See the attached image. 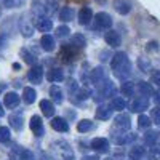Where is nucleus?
<instances>
[{
    "label": "nucleus",
    "mask_w": 160,
    "mask_h": 160,
    "mask_svg": "<svg viewBox=\"0 0 160 160\" xmlns=\"http://www.w3.org/2000/svg\"><path fill=\"white\" fill-rule=\"evenodd\" d=\"M10 125L19 131L22 128V117L21 115H10Z\"/></svg>",
    "instance_id": "nucleus-24"
},
{
    "label": "nucleus",
    "mask_w": 160,
    "mask_h": 160,
    "mask_svg": "<svg viewBox=\"0 0 160 160\" xmlns=\"http://www.w3.org/2000/svg\"><path fill=\"white\" fill-rule=\"evenodd\" d=\"M40 109H42V112L47 117H53V115H55V106H53V102L48 101V99H42V101H40Z\"/></svg>",
    "instance_id": "nucleus-12"
},
{
    "label": "nucleus",
    "mask_w": 160,
    "mask_h": 160,
    "mask_svg": "<svg viewBox=\"0 0 160 160\" xmlns=\"http://www.w3.org/2000/svg\"><path fill=\"white\" fill-rule=\"evenodd\" d=\"M0 2H2L3 5H10V7L15 5V2H13V0H0Z\"/></svg>",
    "instance_id": "nucleus-43"
},
{
    "label": "nucleus",
    "mask_w": 160,
    "mask_h": 160,
    "mask_svg": "<svg viewBox=\"0 0 160 160\" xmlns=\"http://www.w3.org/2000/svg\"><path fill=\"white\" fill-rule=\"evenodd\" d=\"M90 78H91V82H93V83L99 85L102 80H104V69H102V68H95V69L91 71Z\"/></svg>",
    "instance_id": "nucleus-14"
},
{
    "label": "nucleus",
    "mask_w": 160,
    "mask_h": 160,
    "mask_svg": "<svg viewBox=\"0 0 160 160\" xmlns=\"http://www.w3.org/2000/svg\"><path fill=\"white\" fill-rule=\"evenodd\" d=\"M128 62V59H127V55L125 53H117V55H114V58H112V61H111V66H112V71H117V69H120L123 64H127Z\"/></svg>",
    "instance_id": "nucleus-5"
},
{
    "label": "nucleus",
    "mask_w": 160,
    "mask_h": 160,
    "mask_svg": "<svg viewBox=\"0 0 160 160\" xmlns=\"http://www.w3.org/2000/svg\"><path fill=\"white\" fill-rule=\"evenodd\" d=\"M3 115V108H2V104H0V117Z\"/></svg>",
    "instance_id": "nucleus-47"
},
{
    "label": "nucleus",
    "mask_w": 160,
    "mask_h": 160,
    "mask_svg": "<svg viewBox=\"0 0 160 160\" xmlns=\"http://www.w3.org/2000/svg\"><path fill=\"white\" fill-rule=\"evenodd\" d=\"M141 155H142V149L141 148H135V149H131V152H130L131 158H139Z\"/></svg>",
    "instance_id": "nucleus-39"
},
{
    "label": "nucleus",
    "mask_w": 160,
    "mask_h": 160,
    "mask_svg": "<svg viewBox=\"0 0 160 160\" xmlns=\"http://www.w3.org/2000/svg\"><path fill=\"white\" fill-rule=\"evenodd\" d=\"M111 109H114V111H122V109H125V99H123V98H114V99L111 101Z\"/></svg>",
    "instance_id": "nucleus-26"
},
{
    "label": "nucleus",
    "mask_w": 160,
    "mask_h": 160,
    "mask_svg": "<svg viewBox=\"0 0 160 160\" xmlns=\"http://www.w3.org/2000/svg\"><path fill=\"white\" fill-rule=\"evenodd\" d=\"M152 82H154L155 85H160V71H155V72L152 74Z\"/></svg>",
    "instance_id": "nucleus-40"
},
{
    "label": "nucleus",
    "mask_w": 160,
    "mask_h": 160,
    "mask_svg": "<svg viewBox=\"0 0 160 160\" xmlns=\"http://www.w3.org/2000/svg\"><path fill=\"white\" fill-rule=\"evenodd\" d=\"M151 115H152V120H154L155 123H160V108H155V109H152Z\"/></svg>",
    "instance_id": "nucleus-38"
},
{
    "label": "nucleus",
    "mask_w": 160,
    "mask_h": 160,
    "mask_svg": "<svg viewBox=\"0 0 160 160\" xmlns=\"http://www.w3.org/2000/svg\"><path fill=\"white\" fill-rule=\"evenodd\" d=\"M10 160H13V158H10Z\"/></svg>",
    "instance_id": "nucleus-49"
},
{
    "label": "nucleus",
    "mask_w": 160,
    "mask_h": 160,
    "mask_svg": "<svg viewBox=\"0 0 160 160\" xmlns=\"http://www.w3.org/2000/svg\"><path fill=\"white\" fill-rule=\"evenodd\" d=\"M19 158H21V160H35L34 154H32L29 149H24V151H21V154H19Z\"/></svg>",
    "instance_id": "nucleus-34"
},
{
    "label": "nucleus",
    "mask_w": 160,
    "mask_h": 160,
    "mask_svg": "<svg viewBox=\"0 0 160 160\" xmlns=\"http://www.w3.org/2000/svg\"><path fill=\"white\" fill-rule=\"evenodd\" d=\"M158 47H157V42H151L149 45H148V50L151 51V50H157Z\"/></svg>",
    "instance_id": "nucleus-42"
},
{
    "label": "nucleus",
    "mask_w": 160,
    "mask_h": 160,
    "mask_svg": "<svg viewBox=\"0 0 160 160\" xmlns=\"http://www.w3.org/2000/svg\"><path fill=\"white\" fill-rule=\"evenodd\" d=\"M96 117L101 118V120H108L111 117V109L106 108V106H99L98 111H96Z\"/></svg>",
    "instance_id": "nucleus-23"
},
{
    "label": "nucleus",
    "mask_w": 160,
    "mask_h": 160,
    "mask_svg": "<svg viewBox=\"0 0 160 160\" xmlns=\"http://www.w3.org/2000/svg\"><path fill=\"white\" fill-rule=\"evenodd\" d=\"M34 26H35V29H38L40 32H50L53 29V22L47 16H35Z\"/></svg>",
    "instance_id": "nucleus-2"
},
{
    "label": "nucleus",
    "mask_w": 160,
    "mask_h": 160,
    "mask_svg": "<svg viewBox=\"0 0 160 160\" xmlns=\"http://www.w3.org/2000/svg\"><path fill=\"white\" fill-rule=\"evenodd\" d=\"M146 141H148V142H154V133H148V135H146Z\"/></svg>",
    "instance_id": "nucleus-41"
},
{
    "label": "nucleus",
    "mask_w": 160,
    "mask_h": 160,
    "mask_svg": "<svg viewBox=\"0 0 160 160\" xmlns=\"http://www.w3.org/2000/svg\"><path fill=\"white\" fill-rule=\"evenodd\" d=\"M56 35L58 37H68L69 35V28L68 26H59V28L56 29Z\"/></svg>",
    "instance_id": "nucleus-35"
},
{
    "label": "nucleus",
    "mask_w": 160,
    "mask_h": 160,
    "mask_svg": "<svg viewBox=\"0 0 160 160\" xmlns=\"http://www.w3.org/2000/svg\"><path fill=\"white\" fill-rule=\"evenodd\" d=\"M91 127H93V122H91V120H80L78 125H77V130H78L80 133H85V131L91 130Z\"/></svg>",
    "instance_id": "nucleus-28"
},
{
    "label": "nucleus",
    "mask_w": 160,
    "mask_h": 160,
    "mask_svg": "<svg viewBox=\"0 0 160 160\" xmlns=\"http://www.w3.org/2000/svg\"><path fill=\"white\" fill-rule=\"evenodd\" d=\"M138 122H139V127H149L151 125V118L149 117H146V115H141L139 118H138Z\"/></svg>",
    "instance_id": "nucleus-37"
},
{
    "label": "nucleus",
    "mask_w": 160,
    "mask_h": 160,
    "mask_svg": "<svg viewBox=\"0 0 160 160\" xmlns=\"http://www.w3.org/2000/svg\"><path fill=\"white\" fill-rule=\"evenodd\" d=\"M21 56L24 58V61L28 62V64H35V61H37V58L32 55V53H29L26 48H22V50H21Z\"/></svg>",
    "instance_id": "nucleus-29"
},
{
    "label": "nucleus",
    "mask_w": 160,
    "mask_h": 160,
    "mask_svg": "<svg viewBox=\"0 0 160 160\" xmlns=\"http://www.w3.org/2000/svg\"><path fill=\"white\" fill-rule=\"evenodd\" d=\"M91 18H93V11H91V8L85 7V8H82V10L78 11V22H80V24H83V26L90 24Z\"/></svg>",
    "instance_id": "nucleus-8"
},
{
    "label": "nucleus",
    "mask_w": 160,
    "mask_h": 160,
    "mask_svg": "<svg viewBox=\"0 0 160 160\" xmlns=\"http://www.w3.org/2000/svg\"><path fill=\"white\" fill-rule=\"evenodd\" d=\"M95 26H96V29H111L112 18L108 13H98L95 18Z\"/></svg>",
    "instance_id": "nucleus-1"
},
{
    "label": "nucleus",
    "mask_w": 160,
    "mask_h": 160,
    "mask_svg": "<svg viewBox=\"0 0 160 160\" xmlns=\"http://www.w3.org/2000/svg\"><path fill=\"white\" fill-rule=\"evenodd\" d=\"M71 45H74V47H77V48L85 47V37H83L82 34H74V37H72V40H71Z\"/></svg>",
    "instance_id": "nucleus-25"
},
{
    "label": "nucleus",
    "mask_w": 160,
    "mask_h": 160,
    "mask_svg": "<svg viewBox=\"0 0 160 160\" xmlns=\"http://www.w3.org/2000/svg\"><path fill=\"white\" fill-rule=\"evenodd\" d=\"M3 102H5V106H7V108H16V106L19 104V96L16 95V93H7V95H5V99H3Z\"/></svg>",
    "instance_id": "nucleus-13"
},
{
    "label": "nucleus",
    "mask_w": 160,
    "mask_h": 160,
    "mask_svg": "<svg viewBox=\"0 0 160 160\" xmlns=\"http://www.w3.org/2000/svg\"><path fill=\"white\" fill-rule=\"evenodd\" d=\"M114 7L120 15H127V13H130V10H131V3L128 2V0H115Z\"/></svg>",
    "instance_id": "nucleus-11"
},
{
    "label": "nucleus",
    "mask_w": 160,
    "mask_h": 160,
    "mask_svg": "<svg viewBox=\"0 0 160 160\" xmlns=\"http://www.w3.org/2000/svg\"><path fill=\"white\" fill-rule=\"evenodd\" d=\"M31 130L35 133V136L43 135V123H42V118H40L38 115H34L31 118Z\"/></svg>",
    "instance_id": "nucleus-6"
},
{
    "label": "nucleus",
    "mask_w": 160,
    "mask_h": 160,
    "mask_svg": "<svg viewBox=\"0 0 160 160\" xmlns=\"http://www.w3.org/2000/svg\"><path fill=\"white\" fill-rule=\"evenodd\" d=\"M104 38H106V42H108V45H111V47H118L120 43H122L120 34H118V32H115V31H109V32H106Z\"/></svg>",
    "instance_id": "nucleus-7"
},
{
    "label": "nucleus",
    "mask_w": 160,
    "mask_h": 160,
    "mask_svg": "<svg viewBox=\"0 0 160 160\" xmlns=\"http://www.w3.org/2000/svg\"><path fill=\"white\" fill-rule=\"evenodd\" d=\"M114 91H115V88H114V85H112V83H106L104 90L101 91V98H108V96L114 95Z\"/></svg>",
    "instance_id": "nucleus-33"
},
{
    "label": "nucleus",
    "mask_w": 160,
    "mask_h": 160,
    "mask_svg": "<svg viewBox=\"0 0 160 160\" xmlns=\"http://www.w3.org/2000/svg\"><path fill=\"white\" fill-rule=\"evenodd\" d=\"M10 128L7 127H0V142H7L10 141Z\"/></svg>",
    "instance_id": "nucleus-32"
},
{
    "label": "nucleus",
    "mask_w": 160,
    "mask_h": 160,
    "mask_svg": "<svg viewBox=\"0 0 160 160\" xmlns=\"http://www.w3.org/2000/svg\"><path fill=\"white\" fill-rule=\"evenodd\" d=\"M91 148L96 152H108L109 151V141L104 138H95L91 141Z\"/></svg>",
    "instance_id": "nucleus-4"
},
{
    "label": "nucleus",
    "mask_w": 160,
    "mask_h": 160,
    "mask_svg": "<svg viewBox=\"0 0 160 160\" xmlns=\"http://www.w3.org/2000/svg\"><path fill=\"white\" fill-rule=\"evenodd\" d=\"M85 160H99V158H98L96 155H88V157H87Z\"/></svg>",
    "instance_id": "nucleus-45"
},
{
    "label": "nucleus",
    "mask_w": 160,
    "mask_h": 160,
    "mask_svg": "<svg viewBox=\"0 0 160 160\" xmlns=\"http://www.w3.org/2000/svg\"><path fill=\"white\" fill-rule=\"evenodd\" d=\"M3 91V85H0V93H2Z\"/></svg>",
    "instance_id": "nucleus-48"
},
{
    "label": "nucleus",
    "mask_w": 160,
    "mask_h": 160,
    "mask_svg": "<svg viewBox=\"0 0 160 160\" xmlns=\"http://www.w3.org/2000/svg\"><path fill=\"white\" fill-rule=\"evenodd\" d=\"M114 122H115V125H117L118 128H122V130H128V128H130V117L125 115V114L117 115Z\"/></svg>",
    "instance_id": "nucleus-16"
},
{
    "label": "nucleus",
    "mask_w": 160,
    "mask_h": 160,
    "mask_svg": "<svg viewBox=\"0 0 160 160\" xmlns=\"http://www.w3.org/2000/svg\"><path fill=\"white\" fill-rule=\"evenodd\" d=\"M155 101H157V102H160V91L157 93V98H155Z\"/></svg>",
    "instance_id": "nucleus-46"
},
{
    "label": "nucleus",
    "mask_w": 160,
    "mask_h": 160,
    "mask_svg": "<svg viewBox=\"0 0 160 160\" xmlns=\"http://www.w3.org/2000/svg\"><path fill=\"white\" fill-rule=\"evenodd\" d=\"M133 91H135V85H133L131 82H125L122 85V93H123L125 96H131Z\"/></svg>",
    "instance_id": "nucleus-31"
},
{
    "label": "nucleus",
    "mask_w": 160,
    "mask_h": 160,
    "mask_svg": "<svg viewBox=\"0 0 160 160\" xmlns=\"http://www.w3.org/2000/svg\"><path fill=\"white\" fill-rule=\"evenodd\" d=\"M32 13L35 16H43L45 15V7L38 2V0H34L32 2Z\"/></svg>",
    "instance_id": "nucleus-22"
},
{
    "label": "nucleus",
    "mask_w": 160,
    "mask_h": 160,
    "mask_svg": "<svg viewBox=\"0 0 160 160\" xmlns=\"http://www.w3.org/2000/svg\"><path fill=\"white\" fill-rule=\"evenodd\" d=\"M138 88L141 90V93L142 95H151V87L148 85V83H144V82H141V83H138Z\"/></svg>",
    "instance_id": "nucleus-36"
},
{
    "label": "nucleus",
    "mask_w": 160,
    "mask_h": 160,
    "mask_svg": "<svg viewBox=\"0 0 160 160\" xmlns=\"http://www.w3.org/2000/svg\"><path fill=\"white\" fill-rule=\"evenodd\" d=\"M47 78L50 80V82H61V80L64 78V75H62V71L61 69H51L48 72Z\"/></svg>",
    "instance_id": "nucleus-21"
},
{
    "label": "nucleus",
    "mask_w": 160,
    "mask_h": 160,
    "mask_svg": "<svg viewBox=\"0 0 160 160\" xmlns=\"http://www.w3.org/2000/svg\"><path fill=\"white\" fill-rule=\"evenodd\" d=\"M50 95H51V98H53V101H55V102H62V99H64V95H62L61 88L56 87V85H53L50 88Z\"/></svg>",
    "instance_id": "nucleus-20"
},
{
    "label": "nucleus",
    "mask_w": 160,
    "mask_h": 160,
    "mask_svg": "<svg viewBox=\"0 0 160 160\" xmlns=\"http://www.w3.org/2000/svg\"><path fill=\"white\" fill-rule=\"evenodd\" d=\"M21 31H22V35L24 37H31L32 32H34V28H32V26H29L26 19H21Z\"/></svg>",
    "instance_id": "nucleus-27"
},
{
    "label": "nucleus",
    "mask_w": 160,
    "mask_h": 160,
    "mask_svg": "<svg viewBox=\"0 0 160 160\" xmlns=\"http://www.w3.org/2000/svg\"><path fill=\"white\" fill-rule=\"evenodd\" d=\"M59 19L64 21V22L72 21V19H74V10H72L71 7H64V8H61V11H59Z\"/></svg>",
    "instance_id": "nucleus-17"
},
{
    "label": "nucleus",
    "mask_w": 160,
    "mask_h": 160,
    "mask_svg": "<svg viewBox=\"0 0 160 160\" xmlns=\"http://www.w3.org/2000/svg\"><path fill=\"white\" fill-rule=\"evenodd\" d=\"M90 96H91V90H90V88H87V87L80 88V90L77 91V98H78L80 101H83V99H88Z\"/></svg>",
    "instance_id": "nucleus-30"
},
{
    "label": "nucleus",
    "mask_w": 160,
    "mask_h": 160,
    "mask_svg": "<svg viewBox=\"0 0 160 160\" xmlns=\"http://www.w3.org/2000/svg\"><path fill=\"white\" fill-rule=\"evenodd\" d=\"M40 45L45 51H53L55 50V38H53L50 34H45L42 38H40Z\"/></svg>",
    "instance_id": "nucleus-10"
},
{
    "label": "nucleus",
    "mask_w": 160,
    "mask_h": 160,
    "mask_svg": "<svg viewBox=\"0 0 160 160\" xmlns=\"http://www.w3.org/2000/svg\"><path fill=\"white\" fill-rule=\"evenodd\" d=\"M51 127H53V130H56V131H68L69 130V125H68V122H66L64 118H61V117H55L51 120Z\"/></svg>",
    "instance_id": "nucleus-9"
},
{
    "label": "nucleus",
    "mask_w": 160,
    "mask_h": 160,
    "mask_svg": "<svg viewBox=\"0 0 160 160\" xmlns=\"http://www.w3.org/2000/svg\"><path fill=\"white\" fill-rule=\"evenodd\" d=\"M151 157H152V158H158V157H160V151H152Z\"/></svg>",
    "instance_id": "nucleus-44"
},
{
    "label": "nucleus",
    "mask_w": 160,
    "mask_h": 160,
    "mask_svg": "<svg viewBox=\"0 0 160 160\" xmlns=\"http://www.w3.org/2000/svg\"><path fill=\"white\" fill-rule=\"evenodd\" d=\"M42 77H43V69L40 68V66H34V68L28 72V78L32 83H40L42 82Z\"/></svg>",
    "instance_id": "nucleus-3"
},
{
    "label": "nucleus",
    "mask_w": 160,
    "mask_h": 160,
    "mask_svg": "<svg viewBox=\"0 0 160 160\" xmlns=\"http://www.w3.org/2000/svg\"><path fill=\"white\" fill-rule=\"evenodd\" d=\"M35 98H37V93H35V90L34 88H31V87H26L24 90H22V99L28 102V104H32L34 101H35Z\"/></svg>",
    "instance_id": "nucleus-15"
},
{
    "label": "nucleus",
    "mask_w": 160,
    "mask_h": 160,
    "mask_svg": "<svg viewBox=\"0 0 160 160\" xmlns=\"http://www.w3.org/2000/svg\"><path fill=\"white\" fill-rule=\"evenodd\" d=\"M59 56L64 59V61H71L74 58V45H64L61 48V53Z\"/></svg>",
    "instance_id": "nucleus-18"
},
{
    "label": "nucleus",
    "mask_w": 160,
    "mask_h": 160,
    "mask_svg": "<svg viewBox=\"0 0 160 160\" xmlns=\"http://www.w3.org/2000/svg\"><path fill=\"white\" fill-rule=\"evenodd\" d=\"M144 109H148V99L146 98H138L135 102L131 104V111L133 112H141Z\"/></svg>",
    "instance_id": "nucleus-19"
}]
</instances>
